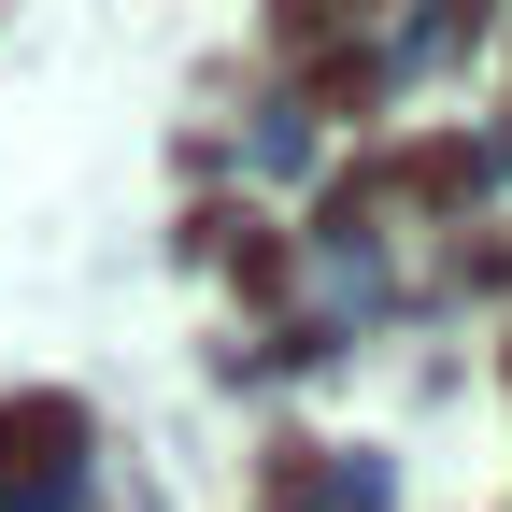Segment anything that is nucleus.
<instances>
[{
  "label": "nucleus",
  "instance_id": "1",
  "mask_svg": "<svg viewBox=\"0 0 512 512\" xmlns=\"http://www.w3.org/2000/svg\"><path fill=\"white\" fill-rule=\"evenodd\" d=\"M72 456H86V413H72V399L0 413V470H15V484H72Z\"/></svg>",
  "mask_w": 512,
  "mask_h": 512
}]
</instances>
